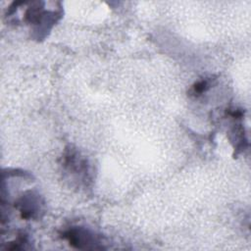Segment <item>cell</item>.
I'll return each mask as SVG.
<instances>
[{"mask_svg":"<svg viewBox=\"0 0 251 251\" xmlns=\"http://www.w3.org/2000/svg\"><path fill=\"white\" fill-rule=\"evenodd\" d=\"M64 237L69 240L71 245L79 249L101 248L100 246H98V244L100 243L98 238L89 230L81 227H74L67 230L64 233Z\"/></svg>","mask_w":251,"mask_h":251,"instance_id":"6da1fadb","label":"cell"},{"mask_svg":"<svg viewBox=\"0 0 251 251\" xmlns=\"http://www.w3.org/2000/svg\"><path fill=\"white\" fill-rule=\"evenodd\" d=\"M18 208L20 209L23 218H34L38 215V212L41 208L40 199L38 195H35L32 192H28L20 199L18 202Z\"/></svg>","mask_w":251,"mask_h":251,"instance_id":"7a4b0ae2","label":"cell"},{"mask_svg":"<svg viewBox=\"0 0 251 251\" xmlns=\"http://www.w3.org/2000/svg\"><path fill=\"white\" fill-rule=\"evenodd\" d=\"M209 87V83L207 80H201L199 82H197L196 84L193 85L192 87V94L194 95H200L201 93H203L207 88Z\"/></svg>","mask_w":251,"mask_h":251,"instance_id":"3957f363","label":"cell"}]
</instances>
